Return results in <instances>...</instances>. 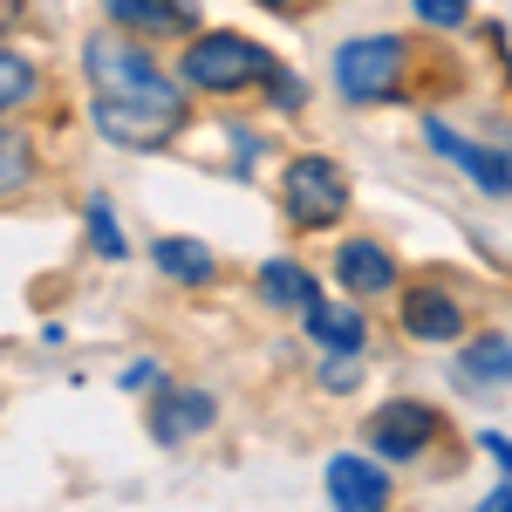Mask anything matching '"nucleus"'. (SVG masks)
<instances>
[{"label":"nucleus","mask_w":512,"mask_h":512,"mask_svg":"<svg viewBox=\"0 0 512 512\" xmlns=\"http://www.w3.org/2000/svg\"><path fill=\"white\" fill-rule=\"evenodd\" d=\"M485 506H492V512H512V478L499 485V492H492V499H485Z\"/></svg>","instance_id":"nucleus-24"},{"label":"nucleus","mask_w":512,"mask_h":512,"mask_svg":"<svg viewBox=\"0 0 512 512\" xmlns=\"http://www.w3.org/2000/svg\"><path fill=\"white\" fill-rule=\"evenodd\" d=\"M14 14H21V0H0V28H7V21H14Z\"/></svg>","instance_id":"nucleus-25"},{"label":"nucleus","mask_w":512,"mask_h":512,"mask_svg":"<svg viewBox=\"0 0 512 512\" xmlns=\"http://www.w3.org/2000/svg\"><path fill=\"white\" fill-rule=\"evenodd\" d=\"M103 14L130 35H192V7L185 0H103Z\"/></svg>","instance_id":"nucleus-11"},{"label":"nucleus","mask_w":512,"mask_h":512,"mask_svg":"<svg viewBox=\"0 0 512 512\" xmlns=\"http://www.w3.org/2000/svg\"><path fill=\"white\" fill-rule=\"evenodd\" d=\"M151 260H158V274L185 280V287H205V280L219 274L212 246H198V239H158V246H151Z\"/></svg>","instance_id":"nucleus-14"},{"label":"nucleus","mask_w":512,"mask_h":512,"mask_svg":"<svg viewBox=\"0 0 512 512\" xmlns=\"http://www.w3.org/2000/svg\"><path fill=\"white\" fill-rule=\"evenodd\" d=\"M28 171H35L28 144H21L14 130H0V192H21V185H28Z\"/></svg>","instance_id":"nucleus-18"},{"label":"nucleus","mask_w":512,"mask_h":512,"mask_svg":"<svg viewBox=\"0 0 512 512\" xmlns=\"http://www.w3.org/2000/svg\"><path fill=\"white\" fill-rule=\"evenodd\" d=\"M478 444H485V451H492V458H499V465H506V472H512V437H499V431H485V437H478Z\"/></svg>","instance_id":"nucleus-23"},{"label":"nucleus","mask_w":512,"mask_h":512,"mask_svg":"<svg viewBox=\"0 0 512 512\" xmlns=\"http://www.w3.org/2000/svg\"><path fill=\"white\" fill-rule=\"evenodd\" d=\"M335 280L349 287V294H390L396 287V260H390V246H376V239H342L335 246Z\"/></svg>","instance_id":"nucleus-9"},{"label":"nucleus","mask_w":512,"mask_h":512,"mask_svg":"<svg viewBox=\"0 0 512 512\" xmlns=\"http://www.w3.org/2000/svg\"><path fill=\"white\" fill-rule=\"evenodd\" d=\"M212 417H219V403L205 390H158L151 396V437H158V444H185V437H198Z\"/></svg>","instance_id":"nucleus-10"},{"label":"nucleus","mask_w":512,"mask_h":512,"mask_svg":"<svg viewBox=\"0 0 512 512\" xmlns=\"http://www.w3.org/2000/svg\"><path fill=\"white\" fill-rule=\"evenodd\" d=\"M274 69V55L260 48V41L233 35V28H205V35L185 41V55H178V76L185 89L198 96H239V89H260Z\"/></svg>","instance_id":"nucleus-2"},{"label":"nucleus","mask_w":512,"mask_h":512,"mask_svg":"<svg viewBox=\"0 0 512 512\" xmlns=\"http://www.w3.org/2000/svg\"><path fill=\"white\" fill-rule=\"evenodd\" d=\"M458 369L472 383H512V335H478V342H465Z\"/></svg>","instance_id":"nucleus-15"},{"label":"nucleus","mask_w":512,"mask_h":512,"mask_svg":"<svg viewBox=\"0 0 512 512\" xmlns=\"http://www.w3.org/2000/svg\"><path fill=\"white\" fill-rule=\"evenodd\" d=\"M117 383H123V390H144V383H158V369H151V362H130Z\"/></svg>","instance_id":"nucleus-22"},{"label":"nucleus","mask_w":512,"mask_h":512,"mask_svg":"<svg viewBox=\"0 0 512 512\" xmlns=\"http://www.w3.org/2000/svg\"><path fill=\"white\" fill-rule=\"evenodd\" d=\"M506 76H512V62H506Z\"/></svg>","instance_id":"nucleus-27"},{"label":"nucleus","mask_w":512,"mask_h":512,"mask_svg":"<svg viewBox=\"0 0 512 512\" xmlns=\"http://www.w3.org/2000/svg\"><path fill=\"white\" fill-rule=\"evenodd\" d=\"M280 205H287V219L301 226V233H328V226H342V212H349V171L335 158H308L287 164V178H280Z\"/></svg>","instance_id":"nucleus-4"},{"label":"nucleus","mask_w":512,"mask_h":512,"mask_svg":"<svg viewBox=\"0 0 512 512\" xmlns=\"http://www.w3.org/2000/svg\"><path fill=\"white\" fill-rule=\"evenodd\" d=\"M35 96V62L28 55H14V48H0V117L7 110H21Z\"/></svg>","instance_id":"nucleus-16"},{"label":"nucleus","mask_w":512,"mask_h":512,"mask_svg":"<svg viewBox=\"0 0 512 512\" xmlns=\"http://www.w3.org/2000/svg\"><path fill=\"white\" fill-rule=\"evenodd\" d=\"M82 219H89V246H96L103 260H123V253H130V246H123V233H117L110 198H89V212H82Z\"/></svg>","instance_id":"nucleus-17"},{"label":"nucleus","mask_w":512,"mask_h":512,"mask_svg":"<svg viewBox=\"0 0 512 512\" xmlns=\"http://www.w3.org/2000/svg\"><path fill=\"white\" fill-rule=\"evenodd\" d=\"M444 431V417H437L431 403H417V396H403V403H383L376 417H369V451L376 458H424Z\"/></svg>","instance_id":"nucleus-6"},{"label":"nucleus","mask_w":512,"mask_h":512,"mask_svg":"<svg viewBox=\"0 0 512 512\" xmlns=\"http://www.w3.org/2000/svg\"><path fill=\"white\" fill-rule=\"evenodd\" d=\"M260 301H274V308H315V274L301 267V260H267L260 267Z\"/></svg>","instance_id":"nucleus-13"},{"label":"nucleus","mask_w":512,"mask_h":512,"mask_svg":"<svg viewBox=\"0 0 512 512\" xmlns=\"http://www.w3.org/2000/svg\"><path fill=\"white\" fill-rule=\"evenodd\" d=\"M335 89L349 96V103H390L403 96V76H410V48L396 35H349L335 48Z\"/></svg>","instance_id":"nucleus-3"},{"label":"nucleus","mask_w":512,"mask_h":512,"mask_svg":"<svg viewBox=\"0 0 512 512\" xmlns=\"http://www.w3.org/2000/svg\"><path fill=\"white\" fill-rule=\"evenodd\" d=\"M82 76H89V117H96V130L110 144H123V151H158V144H171L192 123L185 76H171L144 48V35H130L117 21L82 41Z\"/></svg>","instance_id":"nucleus-1"},{"label":"nucleus","mask_w":512,"mask_h":512,"mask_svg":"<svg viewBox=\"0 0 512 512\" xmlns=\"http://www.w3.org/2000/svg\"><path fill=\"white\" fill-rule=\"evenodd\" d=\"M403 335L410 342H458L465 335V308L444 287H403Z\"/></svg>","instance_id":"nucleus-8"},{"label":"nucleus","mask_w":512,"mask_h":512,"mask_svg":"<svg viewBox=\"0 0 512 512\" xmlns=\"http://www.w3.org/2000/svg\"><path fill=\"white\" fill-rule=\"evenodd\" d=\"M410 14H424L431 28H465V14H472V0H410Z\"/></svg>","instance_id":"nucleus-19"},{"label":"nucleus","mask_w":512,"mask_h":512,"mask_svg":"<svg viewBox=\"0 0 512 512\" xmlns=\"http://www.w3.org/2000/svg\"><path fill=\"white\" fill-rule=\"evenodd\" d=\"M355 376H362L355 355H328V362H321V390H355Z\"/></svg>","instance_id":"nucleus-21"},{"label":"nucleus","mask_w":512,"mask_h":512,"mask_svg":"<svg viewBox=\"0 0 512 512\" xmlns=\"http://www.w3.org/2000/svg\"><path fill=\"white\" fill-rule=\"evenodd\" d=\"M328 499L349 506V512L390 506V472L376 458H362V451H342V458H328Z\"/></svg>","instance_id":"nucleus-7"},{"label":"nucleus","mask_w":512,"mask_h":512,"mask_svg":"<svg viewBox=\"0 0 512 512\" xmlns=\"http://www.w3.org/2000/svg\"><path fill=\"white\" fill-rule=\"evenodd\" d=\"M424 144H431L444 164H458L485 198H512V158L506 151H492V144H478V137H458L444 117H424Z\"/></svg>","instance_id":"nucleus-5"},{"label":"nucleus","mask_w":512,"mask_h":512,"mask_svg":"<svg viewBox=\"0 0 512 512\" xmlns=\"http://www.w3.org/2000/svg\"><path fill=\"white\" fill-rule=\"evenodd\" d=\"M267 7H301V0H267Z\"/></svg>","instance_id":"nucleus-26"},{"label":"nucleus","mask_w":512,"mask_h":512,"mask_svg":"<svg viewBox=\"0 0 512 512\" xmlns=\"http://www.w3.org/2000/svg\"><path fill=\"white\" fill-rule=\"evenodd\" d=\"M301 328H308V342H321L328 355H355L369 342V321L355 315L349 301H315V308H301Z\"/></svg>","instance_id":"nucleus-12"},{"label":"nucleus","mask_w":512,"mask_h":512,"mask_svg":"<svg viewBox=\"0 0 512 512\" xmlns=\"http://www.w3.org/2000/svg\"><path fill=\"white\" fill-rule=\"evenodd\" d=\"M260 89H267V96H274V110H301V96H308V89H301V76H287V69H267V82H260Z\"/></svg>","instance_id":"nucleus-20"}]
</instances>
